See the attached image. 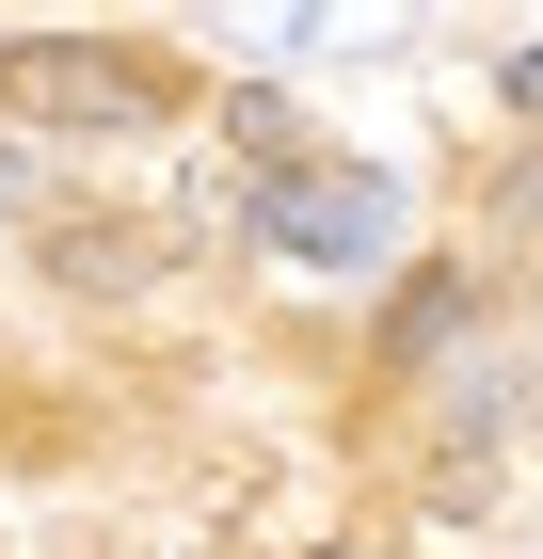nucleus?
Listing matches in <instances>:
<instances>
[{"label":"nucleus","instance_id":"1","mask_svg":"<svg viewBox=\"0 0 543 559\" xmlns=\"http://www.w3.org/2000/svg\"><path fill=\"white\" fill-rule=\"evenodd\" d=\"M0 96L48 112V129H161L176 64L161 48H113V33H33V48H0Z\"/></svg>","mask_w":543,"mask_h":559},{"label":"nucleus","instance_id":"2","mask_svg":"<svg viewBox=\"0 0 543 559\" xmlns=\"http://www.w3.org/2000/svg\"><path fill=\"white\" fill-rule=\"evenodd\" d=\"M256 224H272L288 257H320V272H368L383 240H400V176L383 160H304V176L256 192Z\"/></svg>","mask_w":543,"mask_h":559},{"label":"nucleus","instance_id":"3","mask_svg":"<svg viewBox=\"0 0 543 559\" xmlns=\"http://www.w3.org/2000/svg\"><path fill=\"white\" fill-rule=\"evenodd\" d=\"M48 272H64V288H144V272H161V240H144V224H64V240H48Z\"/></svg>","mask_w":543,"mask_h":559},{"label":"nucleus","instance_id":"4","mask_svg":"<svg viewBox=\"0 0 543 559\" xmlns=\"http://www.w3.org/2000/svg\"><path fill=\"white\" fill-rule=\"evenodd\" d=\"M448 336H463V272H416L400 320H383V352H448Z\"/></svg>","mask_w":543,"mask_h":559},{"label":"nucleus","instance_id":"5","mask_svg":"<svg viewBox=\"0 0 543 559\" xmlns=\"http://www.w3.org/2000/svg\"><path fill=\"white\" fill-rule=\"evenodd\" d=\"M496 96H511V112H543V48H511V64H496Z\"/></svg>","mask_w":543,"mask_h":559}]
</instances>
